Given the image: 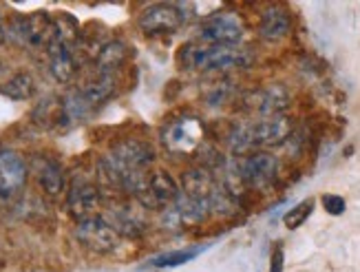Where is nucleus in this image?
<instances>
[{
    "label": "nucleus",
    "instance_id": "nucleus-1",
    "mask_svg": "<svg viewBox=\"0 0 360 272\" xmlns=\"http://www.w3.org/2000/svg\"><path fill=\"white\" fill-rule=\"evenodd\" d=\"M177 62L188 71L221 73L230 69H245L252 65V51L245 47H219L206 42H188L179 49Z\"/></svg>",
    "mask_w": 360,
    "mask_h": 272
},
{
    "label": "nucleus",
    "instance_id": "nucleus-2",
    "mask_svg": "<svg viewBox=\"0 0 360 272\" xmlns=\"http://www.w3.org/2000/svg\"><path fill=\"white\" fill-rule=\"evenodd\" d=\"M127 193L142 204L146 211H164L170 204H175L177 197L181 195V186L175 182L170 173L158 168V171H146L131 182Z\"/></svg>",
    "mask_w": 360,
    "mask_h": 272
},
{
    "label": "nucleus",
    "instance_id": "nucleus-3",
    "mask_svg": "<svg viewBox=\"0 0 360 272\" xmlns=\"http://www.w3.org/2000/svg\"><path fill=\"white\" fill-rule=\"evenodd\" d=\"M11 42H15L22 49L29 51H44L49 49V44L56 38V25L53 18L46 11H34L29 16H20L13 18L9 25L7 34Z\"/></svg>",
    "mask_w": 360,
    "mask_h": 272
},
{
    "label": "nucleus",
    "instance_id": "nucleus-4",
    "mask_svg": "<svg viewBox=\"0 0 360 272\" xmlns=\"http://www.w3.org/2000/svg\"><path fill=\"white\" fill-rule=\"evenodd\" d=\"M278 166V157L272 155L270 151H255L250 155L237 157L232 173L239 184L255 190H263L276 182Z\"/></svg>",
    "mask_w": 360,
    "mask_h": 272
},
{
    "label": "nucleus",
    "instance_id": "nucleus-5",
    "mask_svg": "<svg viewBox=\"0 0 360 272\" xmlns=\"http://www.w3.org/2000/svg\"><path fill=\"white\" fill-rule=\"evenodd\" d=\"M162 144L173 155H195L206 147V131L197 118H179L166 124L162 131Z\"/></svg>",
    "mask_w": 360,
    "mask_h": 272
},
{
    "label": "nucleus",
    "instance_id": "nucleus-6",
    "mask_svg": "<svg viewBox=\"0 0 360 272\" xmlns=\"http://www.w3.org/2000/svg\"><path fill=\"white\" fill-rule=\"evenodd\" d=\"M245 36V25L237 11H217L201 23L199 40L219 47H237Z\"/></svg>",
    "mask_w": 360,
    "mask_h": 272
},
{
    "label": "nucleus",
    "instance_id": "nucleus-7",
    "mask_svg": "<svg viewBox=\"0 0 360 272\" xmlns=\"http://www.w3.org/2000/svg\"><path fill=\"white\" fill-rule=\"evenodd\" d=\"M73 235L84 248H89L93 252H100V254H108V252L117 250V246H120V235L108 226V221L102 215L77 221Z\"/></svg>",
    "mask_w": 360,
    "mask_h": 272
},
{
    "label": "nucleus",
    "instance_id": "nucleus-8",
    "mask_svg": "<svg viewBox=\"0 0 360 272\" xmlns=\"http://www.w3.org/2000/svg\"><path fill=\"white\" fill-rule=\"evenodd\" d=\"M186 23V13L181 11L179 5H168V3H158L146 7L139 13L137 25L146 36H166L175 34V31Z\"/></svg>",
    "mask_w": 360,
    "mask_h": 272
},
{
    "label": "nucleus",
    "instance_id": "nucleus-9",
    "mask_svg": "<svg viewBox=\"0 0 360 272\" xmlns=\"http://www.w3.org/2000/svg\"><path fill=\"white\" fill-rule=\"evenodd\" d=\"M241 106L257 118L283 116V111L290 106V93L283 85H268L245 93Z\"/></svg>",
    "mask_w": 360,
    "mask_h": 272
},
{
    "label": "nucleus",
    "instance_id": "nucleus-10",
    "mask_svg": "<svg viewBox=\"0 0 360 272\" xmlns=\"http://www.w3.org/2000/svg\"><path fill=\"white\" fill-rule=\"evenodd\" d=\"M102 217L120 237H139L148 228L146 208L142 204H137L135 199L113 204Z\"/></svg>",
    "mask_w": 360,
    "mask_h": 272
},
{
    "label": "nucleus",
    "instance_id": "nucleus-11",
    "mask_svg": "<svg viewBox=\"0 0 360 272\" xmlns=\"http://www.w3.org/2000/svg\"><path fill=\"white\" fill-rule=\"evenodd\" d=\"M102 204V190L98 184H93L84 178H75L67 190V208L73 219L84 221L98 215Z\"/></svg>",
    "mask_w": 360,
    "mask_h": 272
},
{
    "label": "nucleus",
    "instance_id": "nucleus-12",
    "mask_svg": "<svg viewBox=\"0 0 360 272\" xmlns=\"http://www.w3.org/2000/svg\"><path fill=\"white\" fill-rule=\"evenodd\" d=\"M217 186H219V178L214 175V171L203 164L188 166L181 173V195H186L193 202L210 206V211H212V197L217 193Z\"/></svg>",
    "mask_w": 360,
    "mask_h": 272
},
{
    "label": "nucleus",
    "instance_id": "nucleus-13",
    "mask_svg": "<svg viewBox=\"0 0 360 272\" xmlns=\"http://www.w3.org/2000/svg\"><path fill=\"white\" fill-rule=\"evenodd\" d=\"M27 175L29 168L20 153L0 149V197L9 199L13 195H18L25 188Z\"/></svg>",
    "mask_w": 360,
    "mask_h": 272
},
{
    "label": "nucleus",
    "instance_id": "nucleus-14",
    "mask_svg": "<svg viewBox=\"0 0 360 272\" xmlns=\"http://www.w3.org/2000/svg\"><path fill=\"white\" fill-rule=\"evenodd\" d=\"M46 60H49V71H51L53 80H58L60 85L71 82V78L75 75V69H77L73 47L53 38L49 49H46Z\"/></svg>",
    "mask_w": 360,
    "mask_h": 272
},
{
    "label": "nucleus",
    "instance_id": "nucleus-15",
    "mask_svg": "<svg viewBox=\"0 0 360 272\" xmlns=\"http://www.w3.org/2000/svg\"><path fill=\"white\" fill-rule=\"evenodd\" d=\"M31 171H34L36 180L40 184V188L44 190L46 195H60L65 190V171L56 162V159L46 157V155H36L31 159Z\"/></svg>",
    "mask_w": 360,
    "mask_h": 272
},
{
    "label": "nucleus",
    "instance_id": "nucleus-16",
    "mask_svg": "<svg viewBox=\"0 0 360 272\" xmlns=\"http://www.w3.org/2000/svg\"><path fill=\"white\" fill-rule=\"evenodd\" d=\"M292 31V16L285 7L281 5H270L265 7L261 13V23H259V36L268 42L283 40Z\"/></svg>",
    "mask_w": 360,
    "mask_h": 272
},
{
    "label": "nucleus",
    "instance_id": "nucleus-17",
    "mask_svg": "<svg viewBox=\"0 0 360 272\" xmlns=\"http://www.w3.org/2000/svg\"><path fill=\"white\" fill-rule=\"evenodd\" d=\"M129 58V47L122 40L104 42L100 54L96 56V73L98 75H115Z\"/></svg>",
    "mask_w": 360,
    "mask_h": 272
},
{
    "label": "nucleus",
    "instance_id": "nucleus-18",
    "mask_svg": "<svg viewBox=\"0 0 360 272\" xmlns=\"http://www.w3.org/2000/svg\"><path fill=\"white\" fill-rule=\"evenodd\" d=\"M80 91V95L84 98V102L91 106V111L100 109L106 100L113 98L115 93V75H96L91 80V82H86Z\"/></svg>",
    "mask_w": 360,
    "mask_h": 272
},
{
    "label": "nucleus",
    "instance_id": "nucleus-19",
    "mask_svg": "<svg viewBox=\"0 0 360 272\" xmlns=\"http://www.w3.org/2000/svg\"><path fill=\"white\" fill-rule=\"evenodd\" d=\"M208 246L201 244V246H188V248H181V250H170V252H162L158 257L148 259L146 268L150 270H168V268H179L188 261L197 259L199 254L206 250Z\"/></svg>",
    "mask_w": 360,
    "mask_h": 272
},
{
    "label": "nucleus",
    "instance_id": "nucleus-20",
    "mask_svg": "<svg viewBox=\"0 0 360 272\" xmlns=\"http://www.w3.org/2000/svg\"><path fill=\"white\" fill-rule=\"evenodd\" d=\"M34 122L44 129H65V104L62 98H46L34 111Z\"/></svg>",
    "mask_w": 360,
    "mask_h": 272
},
{
    "label": "nucleus",
    "instance_id": "nucleus-21",
    "mask_svg": "<svg viewBox=\"0 0 360 272\" xmlns=\"http://www.w3.org/2000/svg\"><path fill=\"white\" fill-rule=\"evenodd\" d=\"M36 93V80L31 73H15L7 82L0 87V95H5L9 100H29Z\"/></svg>",
    "mask_w": 360,
    "mask_h": 272
},
{
    "label": "nucleus",
    "instance_id": "nucleus-22",
    "mask_svg": "<svg viewBox=\"0 0 360 272\" xmlns=\"http://www.w3.org/2000/svg\"><path fill=\"white\" fill-rule=\"evenodd\" d=\"M232 95H234V87L230 80H217V82H210L208 87H203V98H206L208 106H212V109L224 106Z\"/></svg>",
    "mask_w": 360,
    "mask_h": 272
},
{
    "label": "nucleus",
    "instance_id": "nucleus-23",
    "mask_svg": "<svg viewBox=\"0 0 360 272\" xmlns=\"http://www.w3.org/2000/svg\"><path fill=\"white\" fill-rule=\"evenodd\" d=\"M314 197H307V199H303L301 204H296L292 211H288L285 213V217H283V223L290 228V230H294V228H299V226H303V223L307 221V217L311 215V211H314Z\"/></svg>",
    "mask_w": 360,
    "mask_h": 272
},
{
    "label": "nucleus",
    "instance_id": "nucleus-24",
    "mask_svg": "<svg viewBox=\"0 0 360 272\" xmlns=\"http://www.w3.org/2000/svg\"><path fill=\"white\" fill-rule=\"evenodd\" d=\"M321 202H323V208L330 215H342V213H345V199H342L340 195H330V193H327V195L321 197Z\"/></svg>",
    "mask_w": 360,
    "mask_h": 272
},
{
    "label": "nucleus",
    "instance_id": "nucleus-25",
    "mask_svg": "<svg viewBox=\"0 0 360 272\" xmlns=\"http://www.w3.org/2000/svg\"><path fill=\"white\" fill-rule=\"evenodd\" d=\"M270 272H283V246H274L272 259H270Z\"/></svg>",
    "mask_w": 360,
    "mask_h": 272
},
{
    "label": "nucleus",
    "instance_id": "nucleus-26",
    "mask_svg": "<svg viewBox=\"0 0 360 272\" xmlns=\"http://www.w3.org/2000/svg\"><path fill=\"white\" fill-rule=\"evenodd\" d=\"M5 34H7V31H5V25H3V16H0V44L5 42Z\"/></svg>",
    "mask_w": 360,
    "mask_h": 272
}]
</instances>
